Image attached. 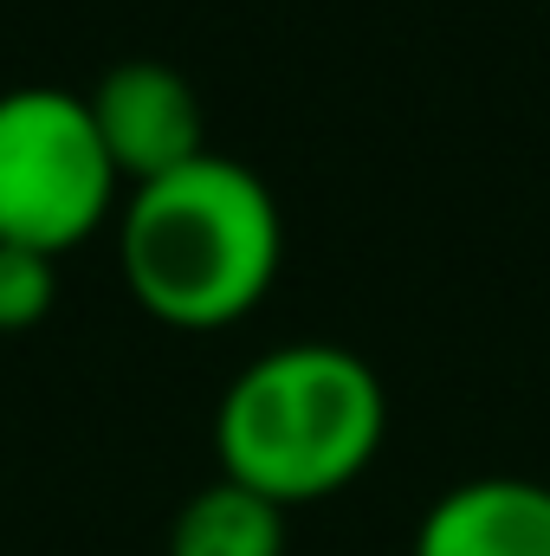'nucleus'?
Masks as SVG:
<instances>
[{
  "instance_id": "1",
  "label": "nucleus",
  "mask_w": 550,
  "mask_h": 556,
  "mask_svg": "<svg viewBox=\"0 0 550 556\" xmlns=\"http://www.w3.org/2000/svg\"><path fill=\"white\" fill-rule=\"evenodd\" d=\"M117 266L142 311L168 330H227L253 317L285 266L273 188L234 155H195L130 188L117 207Z\"/></svg>"
},
{
  "instance_id": "2",
  "label": "nucleus",
  "mask_w": 550,
  "mask_h": 556,
  "mask_svg": "<svg viewBox=\"0 0 550 556\" xmlns=\"http://www.w3.org/2000/svg\"><path fill=\"white\" fill-rule=\"evenodd\" d=\"M389 433L383 376L343 343H278L253 356L221 408H214V459L221 479L266 492L298 511L370 472Z\"/></svg>"
},
{
  "instance_id": "3",
  "label": "nucleus",
  "mask_w": 550,
  "mask_h": 556,
  "mask_svg": "<svg viewBox=\"0 0 550 556\" xmlns=\"http://www.w3.org/2000/svg\"><path fill=\"white\" fill-rule=\"evenodd\" d=\"M124 175L91 124V104L65 85L0 91V240L33 253H72L117 214Z\"/></svg>"
},
{
  "instance_id": "4",
  "label": "nucleus",
  "mask_w": 550,
  "mask_h": 556,
  "mask_svg": "<svg viewBox=\"0 0 550 556\" xmlns=\"http://www.w3.org/2000/svg\"><path fill=\"white\" fill-rule=\"evenodd\" d=\"M91 124L111 149L124 188H142L155 175L188 168L195 155H208V117H201V91L188 85V72L162 65V59H124L111 65L91 91Z\"/></svg>"
},
{
  "instance_id": "5",
  "label": "nucleus",
  "mask_w": 550,
  "mask_h": 556,
  "mask_svg": "<svg viewBox=\"0 0 550 556\" xmlns=\"http://www.w3.org/2000/svg\"><path fill=\"white\" fill-rule=\"evenodd\" d=\"M414 556H550V485L518 472L460 479L421 511Z\"/></svg>"
},
{
  "instance_id": "6",
  "label": "nucleus",
  "mask_w": 550,
  "mask_h": 556,
  "mask_svg": "<svg viewBox=\"0 0 550 556\" xmlns=\"http://www.w3.org/2000/svg\"><path fill=\"white\" fill-rule=\"evenodd\" d=\"M285 505L240 479L201 485L175 525H168V556H285Z\"/></svg>"
},
{
  "instance_id": "7",
  "label": "nucleus",
  "mask_w": 550,
  "mask_h": 556,
  "mask_svg": "<svg viewBox=\"0 0 550 556\" xmlns=\"http://www.w3.org/2000/svg\"><path fill=\"white\" fill-rule=\"evenodd\" d=\"M59 304V260L33 253V247H7L0 240V330H33L46 324Z\"/></svg>"
}]
</instances>
